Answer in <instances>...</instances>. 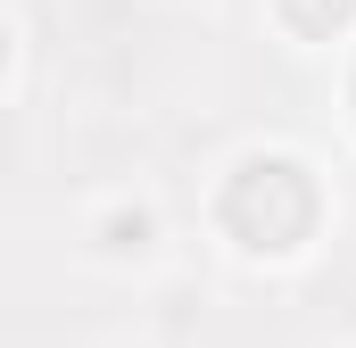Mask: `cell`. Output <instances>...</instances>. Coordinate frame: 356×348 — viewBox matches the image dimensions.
Returning <instances> with one entry per match:
<instances>
[{"label": "cell", "mask_w": 356, "mask_h": 348, "mask_svg": "<svg viewBox=\"0 0 356 348\" xmlns=\"http://www.w3.org/2000/svg\"><path fill=\"white\" fill-rule=\"evenodd\" d=\"M224 232L257 258H290L307 232H315V182L298 158H249V166L224 182Z\"/></svg>", "instance_id": "6da1fadb"}, {"label": "cell", "mask_w": 356, "mask_h": 348, "mask_svg": "<svg viewBox=\"0 0 356 348\" xmlns=\"http://www.w3.org/2000/svg\"><path fill=\"white\" fill-rule=\"evenodd\" d=\"M348 8H356V0H282V25L307 33V42H332V33L348 25Z\"/></svg>", "instance_id": "7a4b0ae2"}, {"label": "cell", "mask_w": 356, "mask_h": 348, "mask_svg": "<svg viewBox=\"0 0 356 348\" xmlns=\"http://www.w3.org/2000/svg\"><path fill=\"white\" fill-rule=\"evenodd\" d=\"M108 249H149V216H108Z\"/></svg>", "instance_id": "3957f363"}, {"label": "cell", "mask_w": 356, "mask_h": 348, "mask_svg": "<svg viewBox=\"0 0 356 348\" xmlns=\"http://www.w3.org/2000/svg\"><path fill=\"white\" fill-rule=\"evenodd\" d=\"M0 67H8V33H0Z\"/></svg>", "instance_id": "277c9868"}]
</instances>
